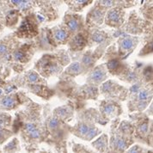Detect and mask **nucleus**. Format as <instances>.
<instances>
[{
    "instance_id": "f3484780",
    "label": "nucleus",
    "mask_w": 153,
    "mask_h": 153,
    "mask_svg": "<svg viewBox=\"0 0 153 153\" xmlns=\"http://www.w3.org/2000/svg\"><path fill=\"white\" fill-rule=\"evenodd\" d=\"M29 134H30V136H31L33 139H37V138L40 137V132H39L37 129H35L34 131L30 132H29Z\"/></svg>"
},
{
    "instance_id": "dca6fc26",
    "label": "nucleus",
    "mask_w": 153,
    "mask_h": 153,
    "mask_svg": "<svg viewBox=\"0 0 153 153\" xmlns=\"http://www.w3.org/2000/svg\"><path fill=\"white\" fill-rule=\"evenodd\" d=\"M114 107L113 105H107L104 108V111L106 114H111L112 112L114 111Z\"/></svg>"
},
{
    "instance_id": "20e7f679",
    "label": "nucleus",
    "mask_w": 153,
    "mask_h": 153,
    "mask_svg": "<svg viewBox=\"0 0 153 153\" xmlns=\"http://www.w3.org/2000/svg\"><path fill=\"white\" fill-rule=\"evenodd\" d=\"M68 27L70 28L71 30L75 31L78 28V22L75 20V19H71L68 22Z\"/></svg>"
},
{
    "instance_id": "6ab92c4d",
    "label": "nucleus",
    "mask_w": 153,
    "mask_h": 153,
    "mask_svg": "<svg viewBox=\"0 0 153 153\" xmlns=\"http://www.w3.org/2000/svg\"><path fill=\"white\" fill-rule=\"evenodd\" d=\"M26 130L28 131V132H32V131H34L35 129H36L35 128V126L34 125V124H32V123H28V124H26Z\"/></svg>"
},
{
    "instance_id": "473e14b6",
    "label": "nucleus",
    "mask_w": 153,
    "mask_h": 153,
    "mask_svg": "<svg viewBox=\"0 0 153 153\" xmlns=\"http://www.w3.org/2000/svg\"><path fill=\"white\" fill-rule=\"evenodd\" d=\"M2 135H3V132H2V131H1V130H0V137H1V136H2Z\"/></svg>"
},
{
    "instance_id": "f03ea898",
    "label": "nucleus",
    "mask_w": 153,
    "mask_h": 153,
    "mask_svg": "<svg viewBox=\"0 0 153 153\" xmlns=\"http://www.w3.org/2000/svg\"><path fill=\"white\" fill-rule=\"evenodd\" d=\"M108 18L113 22H118L120 20V13L115 10H112L108 13Z\"/></svg>"
},
{
    "instance_id": "423d86ee",
    "label": "nucleus",
    "mask_w": 153,
    "mask_h": 153,
    "mask_svg": "<svg viewBox=\"0 0 153 153\" xmlns=\"http://www.w3.org/2000/svg\"><path fill=\"white\" fill-rule=\"evenodd\" d=\"M2 104L4 107H11L14 104V100L12 97H5L2 101Z\"/></svg>"
},
{
    "instance_id": "c756f323",
    "label": "nucleus",
    "mask_w": 153,
    "mask_h": 153,
    "mask_svg": "<svg viewBox=\"0 0 153 153\" xmlns=\"http://www.w3.org/2000/svg\"><path fill=\"white\" fill-rule=\"evenodd\" d=\"M130 153H138V150H137V148H136V147L132 148V150L130 151Z\"/></svg>"
},
{
    "instance_id": "393cba45",
    "label": "nucleus",
    "mask_w": 153,
    "mask_h": 153,
    "mask_svg": "<svg viewBox=\"0 0 153 153\" xmlns=\"http://www.w3.org/2000/svg\"><path fill=\"white\" fill-rule=\"evenodd\" d=\"M112 1H102V2H101V4H102V5H106V6H109V5H111L112 4Z\"/></svg>"
},
{
    "instance_id": "7c9ffc66",
    "label": "nucleus",
    "mask_w": 153,
    "mask_h": 153,
    "mask_svg": "<svg viewBox=\"0 0 153 153\" xmlns=\"http://www.w3.org/2000/svg\"><path fill=\"white\" fill-rule=\"evenodd\" d=\"M38 18H39V20H40V21H42V22L45 20V18H44L42 16H41V15H39V16H38Z\"/></svg>"
},
{
    "instance_id": "f8f14e48",
    "label": "nucleus",
    "mask_w": 153,
    "mask_h": 153,
    "mask_svg": "<svg viewBox=\"0 0 153 153\" xmlns=\"http://www.w3.org/2000/svg\"><path fill=\"white\" fill-rule=\"evenodd\" d=\"M71 71H74V72H77V71H80V64L77 62L73 63L71 65Z\"/></svg>"
},
{
    "instance_id": "1a4fd4ad",
    "label": "nucleus",
    "mask_w": 153,
    "mask_h": 153,
    "mask_svg": "<svg viewBox=\"0 0 153 153\" xmlns=\"http://www.w3.org/2000/svg\"><path fill=\"white\" fill-rule=\"evenodd\" d=\"M75 43H76V45H77V46H84L85 42H84V39L83 38V36L77 35L76 38H75Z\"/></svg>"
},
{
    "instance_id": "0eeeda50",
    "label": "nucleus",
    "mask_w": 153,
    "mask_h": 153,
    "mask_svg": "<svg viewBox=\"0 0 153 153\" xmlns=\"http://www.w3.org/2000/svg\"><path fill=\"white\" fill-rule=\"evenodd\" d=\"M119 65H120V64L117 60H110L109 62L108 63V67L109 68V69H115V68H117Z\"/></svg>"
},
{
    "instance_id": "cd10ccee",
    "label": "nucleus",
    "mask_w": 153,
    "mask_h": 153,
    "mask_svg": "<svg viewBox=\"0 0 153 153\" xmlns=\"http://www.w3.org/2000/svg\"><path fill=\"white\" fill-rule=\"evenodd\" d=\"M128 79H130V80H132V79H134L136 76H135V74L133 73V72H130V73H128Z\"/></svg>"
},
{
    "instance_id": "a878e982",
    "label": "nucleus",
    "mask_w": 153,
    "mask_h": 153,
    "mask_svg": "<svg viewBox=\"0 0 153 153\" xmlns=\"http://www.w3.org/2000/svg\"><path fill=\"white\" fill-rule=\"evenodd\" d=\"M58 111H59V115H65L66 114V110L64 109V108H59Z\"/></svg>"
},
{
    "instance_id": "2f4dec72",
    "label": "nucleus",
    "mask_w": 153,
    "mask_h": 153,
    "mask_svg": "<svg viewBox=\"0 0 153 153\" xmlns=\"http://www.w3.org/2000/svg\"><path fill=\"white\" fill-rule=\"evenodd\" d=\"M4 126V120H0V127Z\"/></svg>"
},
{
    "instance_id": "bb28decb",
    "label": "nucleus",
    "mask_w": 153,
    "mask_h": 153,
    "mask_svg": "<svg viewBox=\"0 0 153 153\" xmlns=\"http://www.w3.org/2000/svg\"><path fill=\"white\" fill-rule=\"evenodd\" d=\"M49 70H50V71H51V72H55L56 71H57V66H56V65H50Z\"/></svg>"
},
{
    "instance_id": "f257e3e1",
    "label": "nucleus",
    "mask_w": 153,
    "mask_h": 153,
    "mask_svg": "<svg viewBox=\"0 0 153 153\" xmlns=\"http://www.w3.org/2000/svg\"><path fill=\"white\" fill-rule=\"evenodd\" d=\"M104 77V72L102 71H100L99 69L96 70L92 72L91 74V78L94 81H100Z\"/></svg>"
},
{
    "instance_id": "9d476101",
    "label": "nucleus",
    "mask_w": 153,
    "mask_h": 153,
    "mask_svg": "<svg viewBox=\"0 0 153 153\" xmlns=\"http://www.w3.org/2000/svg\"><path fill=\"white\" fill-rule=\"evenodd\" d=\"M93 40L97 42H102L104 40V36L100 33H97L93 35Z\"/></svg>"
},
{
    "instance_id": "a211bd4d",
    "label": "nucleus",
    "mask_w": 153,
    "mask_h": 153,
    "mask_svg": "<svg viewBox=\"0 0 153 153\" xmlns=\"http://www.w3.org/2000/svg\"><path fill=\"white\" fill-rule=\"evenodd\" d=\"M58 125H59V122H58V120H57L56 119H52V120H50V122H49V126H50L51 128H54V127H56Z\"/></svg>"
},
{
    "instance_id": "c85d7f7f",
    "label": "nucleus",
    "mask_w": 153,
    "mask_h": 153,
    "mask_svg": "<svg viewBox=\"0 0 153 153\" xmlns=\"http://www.w3.org/2000/svg\"><path fill=\"white\" fill-rule=\"evenodd\" d=\"M139 91V85H133L131 88V91L132 92H137Z\"/></svg>"
},
{
    "instance_id": "5701e85b",
    "label": "nucleus",
    "mask_w": 153,
    "mask_h": 153,
    "mask_svg": "<svg viewBox=\"0 0 153 153\" xmlns=\"http://www.w3.org/2000/svg\"><path fill=\"white\" fill-rule=\"evenodd\" d=\"M84 63L86 65H90L92 63V59L90 56H85L84 58Z\"/></svg>"
},
{
    "instance_id": "7ed1b4c3",
    "label": "nucleus",
    "mask_w": 153,
    "mask_h": 153,
    "mask_svg": "<svg viewBox=\"0 0 153 153\" xmlns=\"http://www.w3.org/2000/svg\"><path fill=\"white\" fill-rule=\"evenodd\" d=\"M67 37V35L65 31L63 30H59L57 31L55 34V38L58 41H64Z\"/></svg>"
},
{
    "instance_id": "aec40b11",
    "label": "nucleus",
    "mask_w": 153,
    "mask_h": 153,
    "mask_svg": "<svg viewBox=\"0 0 153 153\" xmlns=\"http://www.w3.org/2000/svg\"><path fill=\"white\" fill-rule=\"evenodd\" d=\"M148 97V93L146 92V91H141L140 93H139V99L140 100H142V101H145L146 100Z\"/></svg>"
},
{
    "instance_id": "4468645a",
    "label": "nucleus",
    "mask_w": 153,
    "mask_h": 153,
    "mask_svg": "<svg viewBox=\"0 0 153 153\" xmlns=\"http://www.w3.org/2000/svg\"><path fill=\"white\" fill-rule=\"evenodd\" d=\"M14 56H15V59H17V60H21V59H22L24 58V54H23L22 52H20V51L16 52Z\"/></svg>"
},
{
    "instance_id": "39448f33",
    "label": "nucleus",
    "mask_w": 153,
    "mask_h": 153,
    "mask_svg": "<svg viewBox=\"0 0 153 153\" xmlns=\"http://www.w3.org/2000/svg\"><path fill=\"white\" fill-rule=\"evenodd\" d=\"M133 46V42L131 39H126L122 42V48L124 49L132 48Z\"/></svg>"
},
{
    "instance_id": "72a5a7b5",
    "label": "nucleus",
    "mask_w": 153,
    "mask_h": 153,
    "mask_svg": "<svg viewBox=\"0 0 153 153\" xmlns=\"http://www.w3.org/2000/svg\"><path fill=\"white\" fill-rule=\"evenodd\" d=\"M1 93H2V91H0V94H1Z\"/></svg>"
},
{
    "instance_id": "9b49d317",
    "label": "nucleus",
    "mask_w": 153,
    "mask_h": 153,
    "mask_svg": "<svg viewBox=\"0 0 153 153\" xmlns=\"http://www.w3.org/2000/svg\"><path fill=\"white\" fill-rule=\"evenodd\" d=\"M96 133H97V129H95V128H90L89 131L86 132L87 138L90 139H92V138L96 135Z\"/></svg>"
},
{
    "instance_id": "ddd939ff",
    "label": "nucleus",
    "mask_w": 153,
    "mask_h": 153,
    "mask_svg": "<svg viewBox=\"0 0 153 153\" xmlns=\"http://www.w3.org/2000/svg\"><path fill=\"white\" fill-rule=\"evenodd\" d=\"M89 129H90V128L88 127V126L84 125V124H82V125L78 127V130H79V132H81L82 134H86V132L89 131Z\"/></svg>"
},
{
    "instance_id": "412c9836",
    "label": "nucleus",
    "mask_w": 153,
    "mask_h": 153,
    "mask_svg": "<svg viewBox=\"0 0 153 153\" xmlns=\"http://www.w3.org/2000/svg\"><path fill=\"white\" fill-rule=\"evenodd\" d=\"M147 130H148V125L146 123H144V124L140 125V126H139V131L143 132V133L147 132Z\"/></svg>"
},
{
    "instance_id": "b1692460",
    "label": "nucleus",
    "mask_w": 153,
    "mask_h": 153,
    "mask_svg": "<svg viewBox=\"0 0 153 153\" xmlns=\"http://www.w3.org/2000/svg\"><path fill=\"white\" fill-rule=\"evenodd\" d=\"M7 53V48H6V46L0 45V53L1 54H4V53Z\"/></svg>"
},
{
    "instance_id": "6e6552de",
    "label": "nucleus",
    "mask_w": 153,
    "mask_h": 153,
    "mask_svg": "<svg viewBox=\"0 0 153 153\" xmlns=\"http://www.w3.org/2000/svg\"><path fill=\"white\" fill-rule=\"evenodd\" d=\"M116 146L120 150H124L126 148V142L121 139H118L116 140Z\"/></svg>"
},
{
    "instance_id": "4be33fe9",
    "label": "nucleus",
    "mask_w": 153,
    "mask_h": 153,
    "mask_svg": "<svg viewBox=\"0 0 153 153\" xmlns=\"http://www.w3.org/2000/svg\"><path fill=\"white\" fill-rule=\"evenodd\" d=\"M111 85L109 83H106V84H103V87H102V90L104 91H107V92H108V91L111 90Z\"/></svg>"
},
{
    "instance_id": "2eb2a0df",
    "label": "nucleus",
    "mask_w": 153,
    "mask_h": 153,
    "mask_svg": "<svg viewBox=\"0 0 153 153\" xmlns=\"http://www.w3.org/2000/svg\"><path fill=\"white\" fill-rule=\"evenodd\" d=\"M28 79H29V81L30 82H32V83H35L36 81H38V76L35 74V73H31L29 76H28Z\"/></svg>"
}]
</instances>
